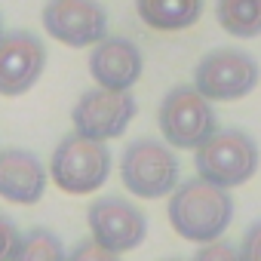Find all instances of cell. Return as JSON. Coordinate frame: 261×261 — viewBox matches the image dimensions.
I'll return each instance as SVG.
<instances>
[{
  "instance_id": "1",
  "label": "cell",
  "mask_w": 261,
  "mask_h": 261,
  "mask_svg": "<svg viewBox=\"0 0 261 261\" xmlns=\"http://www.w3.org/2000/svg\"><path fill=\"white\" fill-rule=\"evenodd\" d=\"M169 224L172 230L188 240V243H212L218 237H224V230L233 221V197L206 181V178H188L181 181L172 194H169V206H166Z\"/></svg>"
},
{
  "instance_id": "2",
  "label": "cell",
  "mask_w": 261,
  "mask_h": 261,
  "mask_svg": "<svg viewBox=\"0 0 261 261\" xmlns=\"http://www.w3.org/2000/svg\"><path fill=\"white\" fill-rule=\"evenodd\" d=\"M261 154L258 145L243 129H215V133L194 151V169L200 178L233 191L258 172Z\"/></svg>"
},
{
  "instance_id": "3",
  "label": "cell",
  "mask_w": 261,
  "mask_h": 261,
  "mask_svg": "<svg viewBox=\"0 0 261 261\" xmlns=\"http://www.w3.org/2000/svg\"><path fill=\"white\" fill-rule=\"evenodd\" d=\"M111 175V151L105 142L68 133L49 160V178L65 194H95Z\"/></svg>"
},
{
  "instance_id": "4",
  "label": "cell",
  "mask_w": 261,
  "mask_h": 261,
  "mask_svg": "<svg viewBox=\"0 0 261 261\" xmlns=\"http://www.w3.org/2000/svg\"><path fill=\"white\" fill-rule=\"evenodd\" d=\"M157 123H160V133L163 142L169 148L178 151H197L215 129H218V117L212 101L197 92V86H172L157 111Z\"/></svg>"
},
{
  "instance_id": "5",
  "label": "cell",
  "mask_w": 261,
  "mask_h": 261,
  "mask_svg": "<svg viewBox=\"0 0 261 261\" xmlns=\"http://www.w3.org/2000/svg\"><path fill=\"white\" fill-rule=\"evenodd\" d=\"M178 157L166 142L136 139L120 157V181L129 194L142 200L169 197L178 188Z\"/></svg>"
},
{
  "instance_id": "6",
  "label": "cell",
  "mask_w": 261,
  "mask_h": 261,
  "mask_svg": "<svg viewBox=\"0 0 261 261\" xmlns=\"http://www.w3.org/2000/svg\"><path fill=\"white\" fill-rule=\"evenodd\" d=\"M261 80L258 62L237 46H218L206 53L194 68V86L209 101H240Z\"/></svg>"
},
{
  "instance_id": "7",
  "label": "cell",
  "mask_w": 261,
  "mask_h": 261,
  "mask_svg": "<svg viewBox=\"0 0 261 261\" xmlns=\"http://www.w3.org/2000/svg\"><path fill=\"white\" fill-rule=\"evenodd\" d=\"M86 224H89V237L117 255L139 249L148 237L145 212L117 194H105V197L92 200L86 209Z\"/></svg>"
},
{
  "instance_id": "8",
  "label": "cell",
  "mask_w": 261,
  "mask_h": 261,
  "mask_svg": "<svg viewBox=\"0 0 261 261\" xmlns=\"http://www.w3.org/2000/svg\"><path fill=\"white\" fill-rule=\"evenodd\" d=\"M139 105L129 92H117V89H86L74 111H71V123H74V133L95 139V142H111L120 139L129 123L136 120Z\"/></svg>"
},
{
  "instance_id": "9",
  "label": "cell",
  "mask_w": 261,
  "mask_h": 261,
  "mask_svg": "<svg viewBox=\"0 0 261 261\" xmlns=\"http://www.w3.org/2000/svg\"><path fill=\"white\" fill-rule=\"evenodd\" d=\"M40 19L53 40L74 49L95 46L108 37V13L101 0H46Z\"/></svg>"
},
{
  "instance_id": "10",
  "label": "cell",
  "mask_w": 261,
  "mask_h": 261,
  "mask_svg": "<svg viewBox=\"0 0 261 261\" xmlns=\"http://www.w3.org/2000/svg\"><path fill=\"white\" fill-rule=\"evenodd\" d=\"M46 71V46L31 31H10L0 37V95H25Z\"/></svg>"
},
{
  "instance_id": "11",
  "label": "cell",
  "mask_w": 261,
  "mask_h": 261,
  "mask_svg": "<svg viewBox=\"0 0 261 261\" xmlns=\"http://www.w3.org/2000/svg\"><path fill=\"white\" fill-rule=\"evenodd\" d=\"M145 71L142 49L129 37H101L89 53V77L101 89L129 92Z\"/></svg>"
},
{
  "instance_id": "12",
  "label": "cell",
  "mask_w": 261,
  "mask_h": 261,
  "mask_svg": "<svg viewBox=\"0 0 261 261\" xmlns=\"http://www.w3.org/2000/svg\"><path fill=\"white\" fill-rule=\"evenodd\" d=\"M49 185V169L40 163L37 154L25 148H4L0 151V197L16 206H34L43 200Z\"/></svg>"
},
{
  "instance_id": "13",
  "label": "cell",
  "mask_w": 261,
  "mask_h": 261,
  "mask_svg": "<svg viewBox=\"0 0 261 261\" xmlns=\"http://www.w3.org/2000/svg\"><path fill=\"white\" fill-rule=\"evenodd\" d=\"M206 0H136L139 19L154 31H185L200 22Z\"/></svg>"
},
{
  "instance_id": "14",
  "label": "cell",
  "mask_w": 261,
  "mask_h": 261,
  "mask_svg": "<svg viewBox=\"0 0 261 261\" xmlns=\"http://www.w3.org/2000/svg\"><path fill=\"white\" fill-rule=\"evenodd\" d=\"M215 19L230 37H261V0H215Z\"/></svg>"
},
{
  "instance_id": "15",
  "label": "cell",
  "mask_w": 261,
  "mask_h": 261,
  "mask_svg": "<svg viewBox=\"0 0 261 261\" xmlns=\"http://www.w3.org/2000/svg\"><path fill=\"white\" fill-rule=\"evenodd\" d=\"M65 258L68 252L59 233H53L49 227H31L28 233H22V243L13 261H65Z\"/></svg>"
},
{
  "instance_id": "16",
  "label": "cell",
  "mask_w": 261,
  "mask_h": 261,
  "mask_svg": "<svg viewBox=\"0 0 261 261\" xmlns=\"http://www.w3.org/2000/svg\"><path fill=\"white\" fill-rule=\"evenodd\" d=\"M191 261H240V246H233L230 240L218 237L212 243H203Z\"/></svg>"
},
{
  "instance_id": "17",
  "label": "cell",
  "mask_w": 261,
  "mask_h": 261,
  "mask_svg": "<svg viewBox=\"0 0 261 261\" xmlns=\"http://www.w3.org/2000/svg\"><path fill=\"white\" fill-rule=\"evenodd\" d=\"M65 261H120V255L111 252V249H105V246H98L92 237H86V240L74 243V249L68 252Z\"/></svg>"
},
{
  "instance_id": "18",
  "label": "cell",
  "mask_w": 261,
  "mask_h": 261,
  "mask_svg": "<svg viewBox=\"0 0 261 261\" xmlns=\"http://www.w3.org/2000/svg\"><path fill=\"white\" fill-rule=\"evenodd\" d=\"M19 243H22V230H19V224H16L10 215L0 212V261H13Z\"/></svg>"
},
{
  "instance_id": "19",
  "label": "cell",
  "mask_w": 261,
  "mask_h": 261,
  "mask_svg": "<svg viewBox=\"0 0 261 261\" xmlns=\"http://www.w3.org/2000/svg\"><path fill=\"white\" fill-rule=\"evenodd\" d=\"M240 261H261V218L246 227L240 240Z\"/></svg>"
},
{
  "instance_id": "20",
  "label": "cell",
  "mask_w": 261,
  "mask_h": 261,
  "mask_svg": "<svg viewBox=\"0 0 261 261\" xmlns=\"http://www.w3.org/2000/svg\"><path fill=\"white\" fill-rule=\"evenodd\" d=\"M163 261H185V258H163Z\"/></svg>"
},
{
  "instance_id": "21",
  "label": "cell",
  "mask_w": 261,
  "mask_h": 261,
  "mask_svg": "<svg viewBox=\"0 0 261 261\" xmlns=\"http://www.w3.org/2000/svg\"><path fill=\"white\" fill-rule=\"evenodd\" d=\"M0 37H4V19H0Z\"/></svg>"
}]
</instances>
